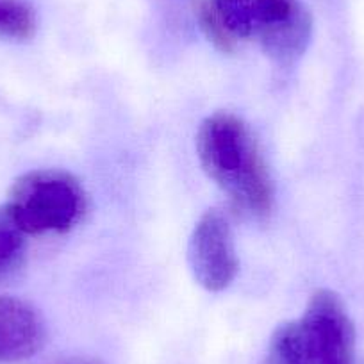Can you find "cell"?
Returning <instances> with one entry per match:
<instances>
[{"instance_id": "cell-1", "label": "cell", "mask_w": 364, "mask_h": 364, "mask_svg": "<svg viewBox=\"0 0 364 364\" xmlns=\"http://www.w3.org/2000/svg\"><path fill=\"white\" fill-rule=\"evenodd\" d=\"M202 168L232 205L252 218H264L273 208V181L248 125L218 111L202 122L197 134Z\"/></svg>"}, {"instance_id": "cell-2", "label": "cell", "mask_w": 364, "mask_h": 364, "mask_svg": "<svg viewBox=\"0 0 364 364\" xmlns=\"http://www.w3.org/2000/svg\"><path fill=\"white\" fill-rule=\"evenodd\" d=\"M26 234L66 232L86 211V193L72 173L34 170L13 184L6 204Z\"/></svg>"}, {"instance_id": "cell-3", "label": "cell", "mask_w": 364, "mask_h": 364, "mask_svg": "<svg viewBox=\"0 0 364 364\" xmlns=\"http://www.w3.org/2000/svg\"><path fill=\"white\" fill-rule=\"evenodd\" d=\"M309 364L355 363V332L341 299L331 289L311 295L299 321Z\"/></svg>"}, {"instance_id": "cell-4", "label": "cell", "mask_w": 364, "mask_h": 364, "mask_svg": "<svg viewBox=\"0 0 364 364\" xmlns=\"http://www.w3.org/2000/svg\"><path fill=\"white\" fill-rule=\"evenodd\" d=\"M193 277L204 289L223 291L237 275V254L229 222L220 211L204 213L195 225L188 247Z\"/></svg>"}, {"instance_id": "cell-5", "label": "cell", "mask_w": 364, "mask_h": 364, "mask_svg": "<svg viewBox=\"0 0 364 364\" xmlns=\"http://www.w3.org/2000/svg\"><path fill=\"white\" fill-rule=\"evenodd\" d=\"M254 36L279 65L302 58L313 36V16L300 0H262Z\"/></svg>"}, {"instance_id": "cell-6", "label": "cell", "mask_w": 364, "mask_h": 364, "mask_svg": "<svg viewBox=\"0 0 364 364\" xmlns=\"http://www.w3.org/2000/svg\"><path fill=\"white\" fill-rule=\"evenodd\" d=\"M45 323L27 302L0 296V360H23L41 350Z\"/></svg>"}, {"instance_id": "cell-7", "label": "cell", "mask_w": 364, "mask_h": 364, "mask_svg": "<svg viewBox=\"0 0 364 364\" xmlns=\"http://www.w3.org/2000/svg\"><path fill=\"white\" fill-rule=\"evenodd\" d=\"M36 29V11L27 0H0V40L27 41Z\"/></svg>"}, {"instance_id": "cell-8", "label": "cell", "mask_w": 364, "mask_h": 364, "mask_svg": "<svg viewBox=\"0 0 364 364\" xmlns=\"http://www.w3.org/2000/svg\"><path fill=\"white\" fill-rule=\"evenodd\" d=\"M234 38L254 36L262 0H209Z\"/></svg>"}, {"instance_id": "cell-9", "label": "cell", "mask_w": 364, "mask_h": 364, "mask_svg": "<svg viewBox=\"0 0 364 364\" xmlns=\"http://www.w3.org/2000/svg\"><path fill=\"white\" fill-rule=\"evenodd\" d=\"M262 364H309L299 321L282 323L273 332Z\"/></svg>"}, {"instance_id": "cell-10", "label": "cell", "mask_w": 364, "mask_h": 364, "mask_svg": "<svg viewBox=\"0 0 364 364\" xmlns=\"http://www.w3.org/2000/svg\"><path fill=\"white\" fill-rule=\"evenodd\" d=\"M26 236L6 205L0 208V281L20 266L26 252Z\"/></svg>"}, {"instance_id": "cell-11", "label": "cell", "mask_w": 364, "mask_h": 364, "mask_svg": "<svg viewBox=\"0 0 364 364\" xmlns=\"http://www.w3.org/2000/svg\"><path fill=\"white\" fill-rule=\"evenodd\" d=\"M198 22H200L202 33L205 34V38H208V40L211 41L218 50L222 52L234 50L237 40L230 34V31L227 29L225 23L220 20V16L216 15L211 2H204V4L198 8Z\"/></svg>"}, {"instance_id": "cell-12", "label": "cell", "mask_w": 364, "mask_h": 364, "mask_svg": "<svg viewBox=\"0 0 364 364\" xmlns=\"http://www.w3.org/2000/svg\"><path fill=\"white\" fill-rule=\"evenodd\" d=\"M54 364H102L100 360L93 359V357H80V355H72V357H63L58 363Z\"/></svg>"}]
</instances>
